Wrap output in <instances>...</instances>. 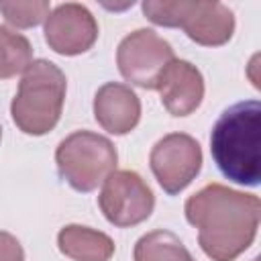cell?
Instances as JSON below:
<instances>
[{
    "label": "cell",
    "mask_w": 261,
    "mask_h": 261,
    "mask_svg": "<svg viewBox=\"0 0 261 261\" xmlns=\"http://www.w3.org/2000/svg\"><path fill=\"white\" fill-rule=\"evenodd\" d=\"M186 220L198 228V245L212 261H234L255 241L261 202L222 184H208L186 200Z\"/></svg>",
    "instance_id": "1"
},
{
    "label": "cell",
    "mask_w": 261,
    "mask_h": 261,
    "mask_svg": "<svg viewBox=\"0 0 261 261\" xmlns=\"http://www.w3.org/2000/svg\"><path fill=\"white\" fill-rule=\"evenodd\" d=\"M261 106L245 100L228 106L212 126L210 153L220 173L241 186L255 188L261 179Z\"/></svg>",
    "instance_id": "2"
},
{
    "label": "cell",
    "mask_w": 261,
    "mask_h": 261,
    "mask_svg": "<svg viewBox=\"0 0 261 261\" xmlns=\"http://www.w3.org/2000/svg\"><path fill=\"white\" fill-rule=\"evenodd\" d=\"M65 90V73L53 61L35 59L22 73L10 104V116L16 128L31 137H43L53 130L61 118Z\"/></svg>",
    "instance_id": "3"
},
{
    "label": "cell",
    "mask_w": 261,
    "mask_h": 261,
    "mask_svg": "<svg viewBox=\"0 0 261 261\" xmlns=\"http://www.w3.org/2000/svg\"><path fill=\"white\" fill-rule=\"evenodd\" d=\"M141 8L153 24L181 29L194 43L204 47H220L234 33V14L222 2L147 0Z\"/></svg>",
    "instance_id": "4"
},
{
    "label": "cell",
    "mask_w": 261,
    "mask_h": 261,
    "mask_svg": "<svg viewBox=\"0 0 261 261\" xmlns=\"http://www.w3.org/2000/svg\"><path fill=\"white\" fill-rule=\"evenodd\" d=\"M118 153L110 139L92 130H75L67 135L55 149L57 171L75 192H94L104 179L116 171Z\"/></svg>",
    "instance_id": "5"
},
{
    "label": "cell",
    "mask_w": 261,
    "mask_h": 261,
    "mask_svg": "<svg viewBox=\"0 0 261 261\" xmlns=\"http://www.w3.org/2000/svg\"><path fill=\"white\" fill-rule=\"evenodd\" d=\"M175 59L171 45L153 29L128 33L116 49L120 75L143 90H155L163 69Z\"/></svg>",
    "instance_id": "6"
},
{
    "label": "cell",
    "mask_w": 261,
    "mask_h": 261,
    "mask_svg": "<svg viewBox=\"0 0 261 261\" xmlns=\"http://www.w3.org/2000/svg\"><path fill=\"white\" fill-rule=\"evenodd\" d=\"M98 206L110 224L128 228L145 222L151 216L155 208V196L137 171L118 169L104 179Z\"/></svg>",
    "instance_id": "7"
},
{
    "label": "cell",
    "mask_w": 261,
    "mask_h": 261,
    "mask_svg": "<svg viewBox=\"0 0 261 261\" xmlns=\"http://www.w3.org/2000/svg\"><path fill=\"white\" fill-rule=\"evenodd\" d=\"M202 147L200 143L186 133H169L159 139L149 155V165L169 196L186 190L202 169Z\"/></svg>",
    "instance_id": "8"
},
{
    "label": "cell",
    "mask_w": 261,
    "mask_h": 261,
    "mask_svg": "<svg viewBox=\"0 0 261 261\" xmlns=\"http://www.w3.org/2000/svg\"><path fill=\"white\" fill-rule=\"evenodd\" d=\"M98 39V22L94 14L80 2L55 6L45 18V41L59 55L73 57L94 47Z\"/></svg>",
    "instance_id": "9"
},
{
    "label": "cell",
    "mask_w": 261,
    "mask_h": 261,
    "mask_svg": "<svg viewBox=\"0 0 261 261\" xmlns=\"http://www.w3.org/2000/svg\"><path fill=\"white\" fill-rule=\"evenodd\" d=\"M155 90H159L161 104L171 116H190L204 100V75L194 63L173 59L163 69Z\"/></svg>",
    "instance_id": "10"
},
{
    "label": "cell",
    "mask_w": 261,
    "mask_h": 261,
    "mask_svg": "<svg viewBox=\"0 0 261 261\" xmlns=\"http://www.w3.org/2000/svg\"><path fill=\"white\" fill-rule=\"evenodd\" d=\"M94 118L110 135H128L141 120V100L130 86L108 82L94 96Z\"/></svg>",
    "instance_id": "11"
},
{
    "label": "cell",
    "mask_w": 261,
    "mask_h": 261,
    "mask_svg": "<svg viewBox=\"0 0 261 261\" xmlns=\"http://www.w3.org/2000/svg\"><path fill=\"white\" fill-rule=\"evenodd\" d=\"M59 251L73 261H110L114 255V241L96 228L82 224H67L57 232Z\"/></svg>",
    "instance_id": "12"
},
{
    "label": "cell",
    "mask_w": 261,
    "mask_h": 261,
    "mask_svg": "<svg viewBox=\"0 0 261 261\" xmlns=\"http://www.w3.org/2000/svg\"><path fill=\"white\" fill-rule=\"evenodd\" d=\"M135 261H196L177 234L165 228L143 234L133 251Z\"/></svg>",
    "instance_id": "13"
},
{
    "label": "cell",
    "mask_w": 261,
    "mask_h": 261,
    "mask_svg": "<svg viewBox=\"0 0 261 261\" xmlns=\"http://www.w3.org/2000/svg\"><path fill=\"white\" fill-rule=\"evenodd\" d=\"M33 63V47L31 41L12 31L10 27H0V80L14 77L24 73Z\"/></svg>",
    "instance_id": "14"
},
{
    "label": "cell",
    "mask_w": 261,
    "mask_h": 261,
    "mask_svg": "<svg viewBox=\"0 0 261 261\" xmlns=\"http://www.w3.org/2000/svg\"><path fill=\"white\" fill-rule=\"evenodd\" d=\"M51 12L49 0H0V14L16 29H31Z\"/></svg>",
    "instance_id": "15"
},
{
    "label": "cell",
    "mask_w": 261,
    "mask_h": 261,
    "mask_svg": "<svg viewBox=\"0 0 261 261\" xmlns=\"http://www.w3.org/2000/svg\"><path fill=\"white\" fill-rule=\"evenodd\" d=\"M0 261H24L22 245L6 230H0Z\"/></svg>",
    "instance_id": "16"
},
{
    "label": "cell",
    "mask_w": 261,
    "mask_h": 261,
    "mask_svg": "<svg viewBox=\"0 0 261 261\" xmlns=\"http://www.w3.org/2000/svg\"><path fill=\"white\" fill-rule=\"evenodd\" d=\"M0 139H2V126H0Z\"/></svg>",
    "instance_id": "17"
},
{
    "label": "cell",
    "mask_w": 261,
    "mask_h": 261,
    "mask_svg": "<svg viewBox=\"0 0 261 261\" xmlns=\"http://www.w3.org/2000/svg\"><path fill=\"white\" fill-rule=\"evenodd\" d=\"M253 261H259V259H257V257H255V259H253Z\"/></svg>",
    "instance_id": "18"
}]
</instances>
